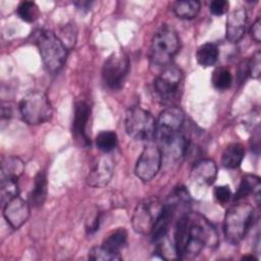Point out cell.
Wrapping results in <instances>:
<instances>
[{"mask_svg":"<svg viewBox=\"0 0 261 261\" xmlns=\"http://www.w3.org/2000/svg\"><path fill=\"white\" fill-rule=\"evenodd\" d=\"M173 245L178 259L194 258L205 247H217L218 234L213 224L203 215L189 211L176 220Z\"/></svg>","mask_w":261,"mask_h":261,"instance_id":"1","label":"cell"},{"mask_svg":"<svg viewBox=\"0 0 261 261\" xmlns=\"http://www.w3.org/2000/svg\"><path fill=\"white\" fill-rule=\"evenodd\" d=\"M35 43L46 69L51 73L58 72L66 61L68 50L57 35L50 30H39L35 36Z\"/></svg>","mask_w":261,"mask_h":261,"instance_id":"2","label":"cell"},{"mask_svg":"<svg viewBox=\"0 0 261 261\" xmlns=\"http://www.w3.org/2000/svg\"><path fill=\"white\" fill-rule=\"evenodd\" d=\"M254 220V208L251 204L239 201L225 212L223 232L226 240L233 245L239 244L247 234Z\"/></svg>","mask_w":261,"mask_h":261,"instance_id":"3","label":"cell"},{"mask_svg":"<svg viewBox=\"0 0 261 261\" xmlns=\"http://www.w3.org/2000/svg\"><path fill=\"white\" fill-rule=\"evenodd\" d=\"M179 49V37L169 25L160 27L154 34L150 46V60L157 66L171 64L173 56Z\"/></svg>","mask_w":261,"mask_h":261,"instance_id":"4","label":"cell"},{"mask_svg":"<svg viewBox=\"0 0 261 261\" xmlns=\"http://www.w3.org/2000/svg\"><path fill=\"white\" fill-rule=\"evenodd\" d=\"M18 108L23 121L31 125L45 123L53 114L52 104L48 96L41 90L29 91L21 98Z\"/></svg>","mask_w":261,"mask_h":261,"instance_id":"5","label":"cell"},{"mask_svg":"<svg viewBox=\"0 0 261 261\" xmlns=\"http://www.w3.org/2000/svg\"><path fill=\"white\" fill-rule=\"evenodd\" d=\"M125 130L137 141H151L156 134V119L153 114L140 107L132 106L125 112Z\"/></svg>","mask_w":261,"mask_h":261,"instance_id":"6","label":"cell"},{"mask_svg":"<svg viewBox=\"0 0 261 261\" xmlns=\"http://www.w3.org/2000/svg\"><path fill=\"white\" fill-rule=\"evenodd\" d=\"M184 81V74L180 68L169 64L163 67V70L154 81V93L157 99L164 104L174 103L179 97Z\"/></svg>","mask_w":261,"mask_h":261,"instance_id":"7","label":"cell"},{"mask_svg":"<svg viewBox=\"0 0 261 261\" xmlns=\"http://www.w3.org/2000/svg\"><path fill=\"white\" fill-rule=\"evenodd\" d=\"M129 70V58L122 50H117L110 54L103 63L102 79L110 90L122 88Z\"/></svg>","mask_w":261,"mask_h":261,"instance_id":"8","label":"cell"},{"mask_svg":"<svg viewBox=\"0 0 261 261\" xmlns=\"http://www.w3.org/2000/svg\"><path fill=\"white\" fill-rule=\"evenodd\" d=\"M162 206L163 204L157 197H149L138 203L132 216L134 230L141 234L151 233L161 213Z\"/></svg>","mask_w":261,"mask_h":261,"instance_id":"9","label":"cell"},{"mask_svg":"<svg viewBox=\"0 0 261 261\" xmlns=\"http://www.w3.org/2000/svg\"><path fill=\"white\" fill-rule=\"evenodd\" d=\"M162 157L159 146L155 144L146 145L137 160L135 166L136 175L143 181H149L154 178L160 170Z\"/></svg>","mask_w":261,"mask_h":261,"instance_id":"10","label":"cell"},{"mask_svg":"<svg viewBox=\"0 0 261 261\" xmlns=\"http://www.w3.org/2000/svg\"><path fill=\"white\" fill-rule=\"evenodd\" d=\"M185 123V113L177 106H168L163 109L156 119L155 138L161 142L179 133Z\"/></svg>","mask_w":261,"mask_h":261,"instance_id":"11","label":"cell"},{"mask_svg":"<svg viewBox=\"0 0 261 261\" xmlns=\"http://www.w3.org/2000/svg\"><path fill=\"white\" fill-rule=\"evenodd\" d=\"M106 154L107 153L97 158L93 167L89 171L87 176V182L89 186L94 188H104L111 180L114 170V162L113 159Z\"/></svg>","mask_w":261,"mask_h":261,"instance_id":"12","label":"cell"},{"mask_svg":"<svg viewBox=\"0 0 261 261\" xmlns=\"http://www.w3.org/2000/svg\"><path fill=\"white\" fill-rule=\"evenodd\" d=\"M90 116H91V108L89 104L83 100L77 101L74 105L71 129L75 140L80 141L84 146L91 145V141L87 130Z\"/></svg>","mask_w":261,"mask_h":261,"instance_id":"13","label":"cell"},{"mask_svg":"<svg viewBox=\"0 0 261 261\" xmlns=\"http://www.w3.org/2000/svg\"><path fill=\"white\" fill-rule=\"evenodd\" d=\"M30 203L16 196L3 206V216L13 228H19L28 220L31 212Z\"/></svg>","mask_w":261,"mask_h":261,"instance_id":"14","label":"cell"},{"mask_svg":"<svg viewBox=\"0 0 261 261\" xmlns=\"http://www.w3.org/2000/svg\"><path fill=\"white\" fill-rule=\"evenodd\" d=\"M247 23V11L245 8H237L226 17L225 36L230 43L239 42L245 35Z\"/></svg>","mask_w":261,"mask_h":261,"instance_id":"15","label":"cell"},{"mask_svg":"<svg viewBox=\"0 0 261 261\" xmlns=\"http://www.w3.org/2000/svg\"><path fill=\"white\" fill-rule=\"evenodd\" d=\"M217 176V166L211 159H200L196 161L191 169L192 181L199 186H211Z\"/></svg>","mask_w":261,"mask_h":261,"instance_id":"16","label":"cell"},{"mask_svg":"<svg viewBox=\"0 0 261 261\" xmlns=\"http://www.w3.org/2000/svg\"><path fill=\"white\" fill-rule=\"evenodd\" d=\"M260 190H261V181L260 178L256 175L246 174L242 177L241 182L239 185L238 190L236 191L232 200L236 202L242 201L243 199L253 195L257 205L260 204Z\"/></svg>","mask_w":261,"mask_h":261,"instance_id":"17","label":"cell"},{"mask_svg":"<svg viewBox=\"0 0 261 261\" xmlns=\"http://www.w3.org/2000/svg\"><path fill=\"white\" fill-rule=\"evenodd\" d=\"M191 203V197L184 186L175 187L170 195L168 196L165 204L170 208L174 217L179 214V217L189 212V207Z\"/></svg>","mask_w":261,"mask_h":261,"instance_id":"18","label":"cell"},{"mask_svg":"<svg viewBox=\"0 0 261 261\" xmlns=\"http://www.w3.org/2000/svg\"><path fill=\"white\" fill-rule=\"evenodd\" d=\"M48 180L44 170L38 171L34 178L33 189L30 193V204L33 207H41L47 198Z\"/></svg>","mask_w":261,"mask_h":261,"instance_id":"19","label":"cell"},{"mask_svg":"<svg viewBox=\"0 0 261 261\" xmlns=\"http://www.w3.org/2000/svg\"><path fill=\"white\" fill-rule=\"evenodd\" d=\"M245 156V149L241 143L228 144L222 152L221 163L225 168L236 169L238 168Z\"/></svg>","mask_w":261,"mask_h":261,"instance_id":"20","label":"cell"},{"mask_svg":"<svg viewBox=\"0 0 261 261\" xmlns=\"http://www.w3.org/2000/svg\"><path fill=\"white\" fill-rule=\"evenodd\" d=\"M24 171V162L16 156H7L1 162V179H15L22 175Z\"/></svg>","mask_w":261,"mask_h":261,"instance_id":"21","label":"cell"},{"mask_svg":"<svg viewBox=\"0 0 261 261\" xmlns=\"http://www.w3.org/2000/svg\"><path fill=\"white\" fill-rule=\"evenodd\" d=\"M219 50L213 43H205L201 45L196 53L198 63L203 67H211L218 60Z\"/></svg>","mask_w":261,"mask_h":261,"instance_id":"22","label":"cell"},{"mask_svg":"<svg viewBox=\"0 0 261 261\" xmlns=\"http://www.w3.org/2000/svg\"><path fill=\"white\" fill-rule=\"evenodd\" d=\"M201 4L196 0H180L172 4V10L178 18L192 19L199 13Z\"/></svg>","mask_w":261,"mask_h":261,"instance_id":"23","label":"cell"},{"mask_svg":"<svg viewBox=\"0 0 261 261\" xmlns=\"http://www.w3.org/2000/svg\"><path fill=\"white\" fill-rule=\"evenodd\" d=\"M127 244V232L123 228H118L116 230L111 231L105 239L103 240L102 245L106 248L115 251L120 252L121 249H123Z\"/></svg>","mask_w":261,"mask_h":261,"instance_id":"24","label":"cell"},{"mask_svg":"<svg viewBox=\"0 0 261 261\" xmlns=\"http://www.w3.org/2000/svg\"><path fill=\"white\" fill-rule=\"evenodd\" d=\"M211 82L213 87L218 91H225L230 88L232 83V76L228 68L224 66H219L215 68L212 73Z\"/></svg>","mask_w":261,"mask_h":261,"instance_id":"25","label":"cell"},{"mask_svg":"<svg viewBox=\"0 0 261 261\" xmlns=\"http://www.w3.org/2000/svg\"><path fill=\"white\" fill-rule=\"evenodd\" d=\"M97 148L103 153H110L117 145V135L112 130H102L95 139Z\"/></svg>","mask_w":261,"mask_h":261,"instance_id":"26","label":"cell"},{"mask_svg":"<svg viewBox=\"0 0 261 261\" xmlns=\"http://www.w3.org/2000/svg\"><path fill=\"white\" fill-rule=\"evenodd\" d=\"M88 257L90 260L95 261H116L122 259L120 252L112 251L103 245L93 247L89 251Z\"/></svg>","mask_w":261,"mask_h":261,"instance_id":"27","label":"cell"},{"mask_svg":"<svg viewBox=\"0 0 261 261\" xmlns=\"http://www.w3.org/2000/svg\"><path fill=\"white\" fill-rule=\"evenodd\" d=\"M16 13L23 21L34 22L40 16L38 5L33 1H22L16 8Z\"/></svg>","mask_w":261,"mask_h":261,"instance_id":"28","label":"cell"},{"mask_svg":"<svg viewBox=\"0 0 261 261\" xmlns=\"http://www.w3.org/2000/svg\"><path fill=\"white\" fill-rule=\"evenodd\" d=\"M18 180L15 179H1L0 182V203L2 207L10 200L18 196Z\"/></svg>","mask_w":261,"mask_h":261,"instance_id":"29","label":"cell"},{"mask_svg":"<svg viewBox=\"0 0 261 261\" xmlns=\"http://www.w3.org/2000/svg\"><path fill=\"white\" fill-rule=\"evenodd\" d=\"M59 40L63 43V45L67 48V50L71 49L76 41V28L72 23L65 24L57 34Z\"/></svg>","mask_w":261,"mask_h":261,"instance_id":"30","label":"cell"},{"mask_svg":"<svg viewBox=\"0 0 261 261\" xmlns=\"http://www.w3.org/2000/svg\"><path fill=\"white\" fill-rule=\"evenodd\" d=\"M247 70L251 77L258 79L261 73V52L257 51L247 63Z\"/></svg>","mask_w":261,"mask_h":261,"instance_id":"31","label":"cell"},{"mask_svg":"<svg viewBox=\"0 0 261 261\" xmlns=\"http://www.w3.org/2000/svg\"><path fill=\"white\" fill-rule=\"evenodd\" d=\"M214 197L220 204H226L231 198V191L228 186H217L214 189Z\"/></svg>","mask_w":261,"mask_h":261,"instance_id":"32","label":"cell"},{"mask_svg":"<svg viewBox=\"0 0 261 261\" xmlns=\"http://www.w3.org/2000/svg\"><path fill=\"white\" fill-rule=\"evenodd\" d=\"M228 7H229V3L225 0H214L209 5L210 11L214 15L224 14L228 10Z\"/></svg>","mask_w":261,"mask_h":261,"instance_id":"33","label":"cell"},{"mask_svg":"<svg viewBox=\"0 0 261 261\" xmlns=\"http://www.w3.org/2000/svg\"><path fill=\"white\" fill-rule=\"evenodd\" d=\"M99 226H100V213L96 211L94 215L90 217V220L87 221L86 230L88 233H93L99 229Z\"/></svg>","mask_w":261,"mask_h":261,"instance_id":"34","label":"cell"},{"mask_svg":"<svg viewBox=\"0 0 261 261\" xmlns=\"http://www.w3.org/2000/svg\"><path fill=\"white\" fill-rule=\"evenodd\" d=\"M250 35L252 37V39L259 43L261 41V20H260V17H258L254 23L252 24L251 29H250Z\"/></svg>","mask_w":261,"mask_h":261,"instance_id":"35","label":"cell"},{"mask_svg":"<svg viewBox=\"0 0 261 261\" xmlns=\"http://www.w3.org/2000/svg\"><path fill=\"white\" fill-rule=\"evenodd\" d=\"M12 115V107L9 102H2L1 103V118L8 119Z\"/></svg>","mask_w":261,"mask_h":261,"instance_id":"36","label":"cell"},{"mask_svg":"<svg viewBox=\"0 0 261 261\" xmlns=\"http://www.w3.org/2000/svg\"><path fill=\"white\" fill-rule=\"evenodd\" d=\"M79 9H88V8H90L91 7V5H92V2H89V1H77V2H74L73 3Z\"/></svg>","mask_w":261,"mask_h":261,"instance_id":"37","label":"cell"},{"mask_svg":"<svg viewBox=\"0 0 261 261\" xmlns=\"http://www.w3.org/2000/svg\"><path fill=\"white\" fill-rule=\"evenodd\" d=\"M243 259H254V260H256V258L254 256H252V255L251 256H244Z\"/></svg>","mask_w":261,"mask_h":261,"instance_id":"38","label":"cell"}]
</instances>
